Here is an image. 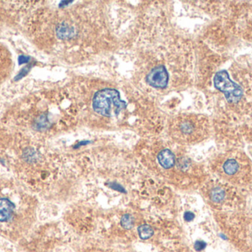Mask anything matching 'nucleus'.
Listing matches in <instances>:
<instances>
[{
    "mask_svg": "<svg viewBox=\"0 0 252 252\" xmlns=\"http://www.w3.org/2000/svg\"><path fill=\"white\" fill-rule=\"evenodd\" d=\"M93 105L97 113L106 117L112 116V106L115 108L117 114L126 108V102L121 100L119 92L115 89H104L96 93Z\"/></svg>",
    "mask_w": 252,
    "mask_h": 252,
    "instance_id": "obj_5",
    "label": "nucleus"
},
{
    "mask_svg": "<svg viewBox=\"0 0 252 252\" xmlns=\"http://www.w3.org/2000/svg\"><path fill=\"white\" fill-rule=\"evenodd\" d=\"M15 205L7 198H0V222L10 220L13 215Z\"/></svg>",
    "mask_w": 252,
    "mask_h": 252,
    "instance_id": "obj_8",
    "label": "nucleus"
},
{
    "mask_svg": "<svg viewBox=\"0 0 252 252\" xmlns=\"http://www.w3.org/2000/svg\"><path fill=\"white\" fill-rule=\"evenodd\" d=\"M50 127V121L46 115H41L35 119L34 122V127L35 130L42 131L47 130Z\"/></svg>",
    "mask_w": 252,
    "mask_h": 252,
    "instance_id": "obj_10",
    "label": "nucleus"
},
{
    "mask_svg": "<svg viewBox=\"0 0 252 252\" xmlns=\"http://www.w3.org/2000/svg\"><path fill=\"white\" fill-rule=\"evenodd\" d=\"M138 233L141 239L148 240L154 235V232L151 226L145 224L138 228Z\"/></svg>",
    "mask_w": 252,
    "mask_h": 252,
    "instance_id": "obj_11",
    "label": "nucleus"
},
{
    "mask_svg": "<svg viewBox=\"0 0 252 252\" xmlns=\"http://www.w3.org/2000/svg\"><path fill=\"white\" fill-rule=\"evenodd\" d=\"M212 170L217 179L240 189L252 185V161L242 151L220 153L213 161Z\"/></svg>",
    "mask_w": 252,
    "mask_h": 252,
    "instance_id": "obj_1",
    "label": "nucleus"
},
{
    "mask_svg": "<svg viewBox=\"0 0 252 252\" xmlns=\"http://www.w3.org/2000/svg\"><path fill=\"white\" fill-rule=\"evenodd\" d=\"M168 72L164 66L153 68L147 75L146 80L150 86L156 88H164L168 84Z\"/></svg>",
    "mask_w": 252,
    "mask_h": 252,
    "instance_id": "obj_6",
    "label": "nucleus"
},
{
    "mask_svg": "<svg viewBox=\"0 0 252 252\" xmlns=\"http://www.w3.org/2000/svg\"><path fill=\"white\" fill-rule=\"evenodd\" d=\"M134 220L130 215H125L121 219V225L126 229H130L133 228Z\"/></svg>",
    "mask_w": 252,
    "mask_h": 252,
    "instance_id": "obj_12",
    "label": "nucleus"
},
{
    "mask_svg": "<svg viewBox=\"0 0 252 252\" xmlns=\"http://www.w3.org/2000/svg\"><path fill=\"white\" fill-rule=\"evenodd\" d=\"M24 158L28 162L35 161V158H36L35 151L32 149H27V150L25 151V153H24Z\"/></svg>",
    "mask_w": 252,
    "mask_h": 252,
    "instance_id": "obj_13",
    "label": "nucleus"
},
{
    "mask_svg": "<svg viewBox=\"0 0 252 252\" xmlns=\"http://www.w3.org/2000/svg\"><path fill=\"white\" fill-rule=\"evenodd\" d=\"M205 247V244L201 241H198L196 244H195V249L197 251H201Z\"/></svg>",
    "mask_w": 252,
    "mask_h": 252,
    "instance_id": "obj_14",
    "label": "nucleus"
},
{
    "mask_svg": "<svg viewBox=\"0 0 252 252\" xmlns=\"http://www.w3.org/2000/svg\"><path fill=\"white\" fill-rule=\"evenodd\" d=\"M170 130L172 137L177 142L195 144L207 139L210 126L208 119L202 115H185L173 120Z\"/></svg>",
    "mask_w": 252,
    "mask_h": 252,
    "instance_id": "obj_4",
    "label": "nucleus"
},
{
    "mask_svg": "<svg viewBox=\"0 0 252 252\" xmlns=\"http://www.w3.org/2000/svg\"><path fill=\"white\" fill-rule=\"evenodd\" d=\"M202 191L208 204L220 213L238 212L245 206L240 188L219 179L207 181Z\"/></svg>",
    "mask_w": 252,
    "mask_h": 252,
    "instance_id": "obj_2",
    "label": "nucleus"
},
{
    "mask_svg": "<svg viewBox=\"0 0 252 252\" xmlns=\"http://www.w3.org/2000/svg\"><path fill=\"white\" fill-rule=\"evenodd\" d=\"M157 158L160 167L164 170H170L176 165L175 155L169 149H164L160 151Z\"/></svg>",
    "mask_w": 252,
    "mask_h": 252,
    "instance_id": "obj_7",
    "label": "nucleus"
},
{
    "mask_svg": "<svg viewBox=\"0 0 252 252\" xmlns=\"http://www.w3.org/2000/svg\"><path fill=\"white\" fill-rule=\"evenodd\" d=\"M56 34L61 39H69L73 37L75 34V29L66 22L59 24L56 28Z\"/></svg>",
    "mask_w": 252,
    "mask_h": 252,
    "instance_id": "obj_9",
    "label": "nucleus"
},
{
    "mask_svg": "<svg viewBox=\"0 0 252 252\" xmlns=\"http://www.w3.org/2000/svg\"><path fill=\"white\" fill-rule=\"evenodd\" d=\"M220 227L232 244L244 252H252V218L238 212L220 213Z\"/></svg>",
    "mask_w": 252,
    "mask_h": 252,
    "instance_id": "obj_3",
    "label": "nucleus"
},
{
    "mask_svg": "<svg viewBox=\"0 0 252 252\" xmlns=\"http://www.w3.org/2000/svg\"><path fill=\"white\" fill-rule=\"evenodd\" d=\"M193 218L194 215L191 213L190 212H188V213H185V219L187 221H191V220H193Z\"/></svg>",
    "mask_w": 252,
    "mask_h": 252,
    "instance_id": "obj_15",
    "label": "nucleus"
},
{
    "mask_svg": "<svg viewBox=\"0 0 252 252\" xmlns=\"http://www.w3.org/2000/svg\"><path fill=\"white\" fill-rule=\"evenodd\" d=\"M249 134H250V138H252V128H250V133H249Z\"/></svg>",
    "mask_w": 252,
    "mask_h": 252,
    "instance_id": "obj_16",
    "label": "nucleus"
}]
</instances>
